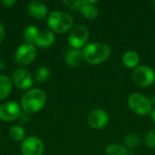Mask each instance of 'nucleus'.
I'll list each match as a JSON object with an SVG mask.
<instances>
[{"mask_svg":"<svg viewBox=\"0 0 155 155\" xmlns=\"http://www.w3.org/2000/svg\"><path fill=\"white\" fill-rule=\"evenodd\" d=\"M82 52L84 59L92 65L104 63L111 55V48L104 43H90Z\"/></svg>","mask_w":155,"mask_h":155,"instance_id":"1","label":"nucleus"},{"mask_svg":"<svg viewBox=\"0 0 155 155\" xmlns=\"http://www.w3.org/2000/svg\"><path fill=\"white\" fill-rule=\"evenodd\" d=\"M46 103L45 93L37 88L28 90L21 99L22 109L27 114H35L44 108Z\"/></svg>","mask_w":155,"mask_h":155,"instance_id":"2","label":"nucleus"},{"mask_svg":"<svg viewBox=\"0 0 155 155\" xmlns=\"http://www.w3.org/2000/svg\"><path fill=\"white\" fill-rule=\"evenodd\" d=\"M74 24L72 15L64 11H54L52 12L47 20L48 26L58 34H64L68 32Z\"/></svg>","mask_w":155,"mask_h":155,"instance_id":"3","label":"nucleus"},{"mask_svg":"<svg viewBox=\"0 0 155 155\" xmlns=\"http://www.w3.org/2000/svg\"><path fill=\"white\" fill-rule=\"evenodd\" d=\"M130 109L138 115H146L152 112L153 103L145 95L140 93H134L128 99Z\"/></svg>","mask_w":155,"mask_h":155,"instance_id":"4","label":"nucleus"},{"mask_svg":"<svg viewBox=\"0 0 155 155\" xmlns=\"http://www.w3.org/2000/svg\"><path fill=\"white\" fill-rule=\"evenodd\" d=\"M132 78L134 84L141 87H148L155 82L153 70L146 65H139L134 69Z\"/></svg>","mask_w":155,"mask_h":155,"instance_id":"5","label":"nucleus"},{"mask_svg":"<svg viewBox=\"0 0 155 155\" xmlns=\"http://www.w3.org/2000/svg\"><path fill=\"white\" fill-rule=\"evenodd\" d=\"M89 38V30L84 25H77L73 27L68 36V43L74 49L84 46Z\"/></svg>","mask_w":155,"mask_h":155,"instance_id":"6","label":"nucleus"},{"mask_svg":"<svg viewBox=\"0 0 155 155\" xmlns=\"http://www.w3.org/2000/svg\"><path fill=\"white\" fill-rule=\"evenodd\" d=\"M35 46L29 43H25L18 46L15 54V61L19 65H27L36 57Z\"/></svg>","mask_w":155,"mask_h":155,"instance_id":"7","label":"nucleus"},{"mask_svg":"<svg viewBox=\"0 0 155 155\" xmlns=\"http://www.w3.org/2000/svg\"><path fill=\"white\" fill-rule=\"evenodd\" d=\"M45 146L43 142L35 136L25 138L21 145V152L23 155H43Z\"/></svg>","mask_w":155,"mask_h":155,"instance_id":"8","label":"nucleus"},{"mask_svg":"<svg viewBox=\"0 0 155 155\" xmlns=\"http://www.w3.org/2000/svg\"><path fill=\"white\" fill-rule=\"evenodd\" d=\"M21 115V107L15 101H9L0 105V119L5 122H13Z\"/></svg>","mask_w":155,"mask_h":155,"instance_id":"9","label":"nucleus"},{"mask_svg":"<svg viewBox=\"0 0 155 155\" xmlns=\"http://www.w3.org/2000/svg\"><path fill=\"white\" fill-rule=\"evenodd\" d=\"M12 81L17 88L22 90H30L34 84V80L30 73L23 68H18L13 73Z\"/></svg>","mask_w":155,"mask_h":155,"instance_id":"10","label":"nucleus"},{"mask_svg":"<svg viewBox=\"0 0 155 155\" xmlns=\"http://www.w3.org/2000/svg\"><path fill=\"white\" fill-rule=\"evenodd\" d=\"M109 122L108 114L102 109H95L92 111L87 116V124L93 129H102Z\"/></svg>","mask_w":155,"mask_h":155,"instance_id":"11","label":"nucleus"},{"mask_svg":"<svg viewBox=\"0 0 155 155\" xmlns=\"http://www.w3.org/2000/svg\"><path fill=\"white\" fill-rule=\"evenodd\" d=\"M27 12L29 15L36 19H43L48 13L47 6L40 1H31L27 5Z\"/></svg>","mask_w":155,"mask_h":155,"instance_id":"12","label":"nucleus"},{"mask_svg":"<svg viewBox=\"0 0 155 155\" xmlns=\"http://www.w3.org/2000/svg\"><path fill=\"white\" fill-rule=\"evenodd\" d=\"M96 3H97V1H94V0L84 1L83 5L79 8L82 15L87 19H95L99 15V10L94 5V4H96Z\"/></svg>","mask_w":155,"mask_h":155,"instance_id":"13","label":"nucleus"},{"mask_svg":"<svg viewBox=\"0 0 155 155\" xmlns=\"http://www.w3.org/2000/svg\"><path fill=\"white\" fill-rule=\"evenodd\" d=\"M54 41H55L54 34L49 30H44V31H39L35 45L42 48H47L51 46L54 43Z\"/></svg>","mask_w":155,"mask_h":155,"instance_id":"14","label":"nucleus"},{"mask_svg":"<svg viewBox=\"0 0 155 155\" xmlns=\"http://www.w3.org/2000/svg\"><path fill=\"white\" fill-rule=\"evenodd\" d=\"M83 59V52L79 49L71 48L65 54V62L71 67H76L80 65Z\"/></svg>","mask_w":155,"mask_h":155,"instance_id":"15","label":"nucleus"},{"mask_svg":"<svg viewBox=\"0 0 155 155\" xmlns=\"http://www.w3.org/2000/svg\"><path fill=\"white\" fill-rule=\"evenodd\" d=\"M12 80L5 75L1 74L0 75V101L5 99L11 93L12 91Z\"/></svg>","mask_w":155,"mask_h":155,"instance_id":"16","label":"nucleus"},{"mask_svg":"<svg viewBox=\"0 0 155 155\" xmlns=\"http://www.w3.org/2000/svg\"><path fill=\"white\" fill-rule=\"evenodd\" d=\"M123 63L128 68H136L139 66L140 56L134 51H128L123 55Z\"/></svg>","mask_w":155,"mask_h":155,"instance_id":"17","label":"nucleus"},{"mask_svg":"<svg viewBox=\"0 0 155 155\" xmlns=\"http://www.w3.org/2000/svg\"><path fill=\"white\" fill-rule=\"evenodd\" d=\"M105 152L108 155H133L134 150H130L127 147L120 144H110L106 147Z\"/></svg>","mask_w":155,"mask_h":155,"instance_id":"18","label":"nucleus"},{"mask_svg":"<svg viewBox=\"0 0 155 155\" xmlns=\"http://www.w3.org/2000/svg\"><path fill=\"white\" fill-rule=\"evenodd\" d=\"M38 34H39V30L36 26L29 25L24 31V37H25L26 43L34 45L35 43V40H36Z\"/></svg>","mask_w":155,"mask_h":155,"instance_id":"19","label":"nucleus"},{"mask_svg":"<svg viewBox=\"0 0 155 155\" xmlns=\"http://www.w3.org/2000/svg\"><path fill=\"white\" fill-rule=\"evenodd\" d=\"M140 142H141L140 136L136 134H129L124 137V140L125 147H127L130 150H133L138 147L140 144Z\"/></svg>","mask_w":155,"mask_h":155,"instance_id":"20","label":"nucleus"},{"mask_svg":"<svg viewBox=\"0 0 155 155\" xmlns=\"http://www.w3.org/2000/svg\"><path fill=\"white\" fill-rule=\"evenodd\" d=\"M25 135V129L19 125H14L9 129V136L14 141H16V142L22 141L24 140Z\"/></svg>","mask_w":155,"mask_h":155,"instance_id":"21","label":"nucleus"},{"mask_svg":"<svg viewBox=\"0 0 155 155\" xmlns=\"http://www.w3.org/2000/svg\"><path fill=\"white\" fill-rule=\"evenodd\" d=\"M49 76H50V71L46 67L41 66L36 70L35 74V80L37 83H44L49 78Z\"/></svg>","mask_w":155,"mask_h":155,"instance_id":"22","label":"nucleus"},{"mask_svg":"<svg viewBox=\"0 0 155 155\" xmlns=\"http://www.w3.org/2000/svg\"><path fill=\"white\" fill-rule=\"evenodd\" d=\"M145 144L149 148H155V129L151 130L145 136Z\"/></svg>","mask_w":155,"mask_h":155,"instance_id":"23","label":"nucleus"},{"mask_svg":"<svg viewBox=\"0 0 155 155\" xmlns=\"http://www.w3.org/2000/svg\"><path fill=\"white\" fill-rule=\"evenodd\" d=\"M83 2L82 0H64L63 3L70 9H79L81 7V5H83Z\"/></svg>","mask_w":155,"mask_h":155,"instance_id":"24","label":"nucleus"},{"mask_svg":"<svg viewBox=\"0 0 155 155\" xmlns=\"http://www.w3.org/2000/svg\"><path fill=\"white\" fill-rule=\"evenodd\" d=\"M1 3H2L5 6L9 7V6H11V5H15V0H2Z\"/></svg>","mask_w":155,"mask_h":155,"instance_id":"25","label":"nucleus"},{"mask_svg":"<svg viewBox=\"0 0 155 155\" xmlns=\"http://www.w3.org/2000/svg\"><path fill=\"white\" fill-rule=\"evenodd\" d=\"M4 37H5V28L0 24V45L3 42V40H4Z\"/></svg>","mask_w":155,"mask_h":155,"instance_id":"26","label":"nucleus"},{"mask_svg":"<svg viewBox=\"0 0 155 155\" xmlns=\"http://www.w3.org/2000/svg\"><path fill=\"white\" fill-rule=\"evenodd\" d=\"M152 119H153V121L155 123V109H153L152 111Z\"/></svg>","mask_w":155,"mask_h":155,"instance_id":"27","label":"nucleus"},{"mask_svg":"<svg viewBox=\"0 0 155 155\" xmlns=\"http://www.w3.org/2000/svg\"><path fill=\"white\" fill-rule=\"evenodd\" d=\"M5 68V64L3 62H0V70H3Z\"/></svg>","mask_w":155,"mask_h":155,"instance_id":"28","label":"nucleus"},{"mask_svg":"<svg viewBox=\"0 0 155 155\" xmlns=\"http://www.w3.org/2000/svg\"><path fill=\"white\" fill-rule=\"evenodd\" d=\"M152 103H153V104H154L155 105V95L153 97V101H152Z\"/></svg>","mask_w":155,"mask_h":155,"instance_id":"29","label":"nucleus"},{"mask_svg":"<svg viewBox=\"0 0 155 155\" xmlns=\"http://www.w3.org/2000/svg\"><path fill=\"white\" fill-rule=\"evenodd\" d=\"M152 4H153V6L155 8V1H153V3H152Z\"/></svg>","mask_w":155,"mask_h":155,"instance_id":"30","label":"nucleus"}]
</instances>
